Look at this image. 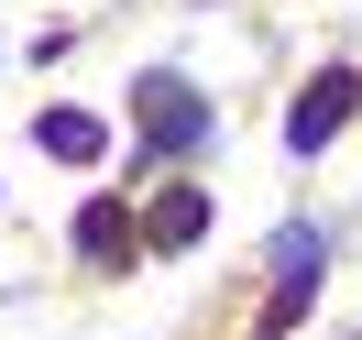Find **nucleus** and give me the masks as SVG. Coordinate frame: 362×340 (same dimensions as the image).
I'll return each mask as SVG.
<instances>
[{"mask_svg":"<svg viewBox=\"0 0 362 340\" xmlns=\"http://www.w3.org/2000/svg\"><path fill=\"white\" fill-rule=\"evenodd\" d=\"M132 121H143V154H198V143H209V99L187 88L176 66H143Z\"/></svg>","mask_w":362,"mask_h":340,"instance_id":"nucleus-1","label":"nucleus"},{"mask_svg":"<svg viewBox=\"0 0 362 340\" xmlns=\"http://www.w3.org/2000/svg\"><path fill=\"white\" fill-rule=\"evenodd\" d=\"M308 286H318V230L296 220V230H274V329H296Z\"/></svg>","mask_w":362,"mask_h":340,"instance_id":"nucleus-3","label":"nucleus"},{"mask_svg":"<svg viewBox=\"0 0 362 340\" xmlns=\"http://www.w3.org/2000/svg\"><path fill=\"white\" fill-rule=\"evenodd\" d=\"M198 230H209V198H198V187H165V198L143 209V242H154V252H187Z\"/></svg>","mask_w":362,"mask_h":340,"instance_id":"nucleus-4","label":"nucleus"},{"mask_svg":"<svg viewBox=\"0 0 362 340\" xmlns=\"http://www.w3.org/2000/svg\"><path fill=\"white\" fill-rule=\"evenodd\" d=\"M362 110V77L351 66H318L308 88H296V110H286V154H329V132Z\"/></svg>","mask_w":362,"mask_h":340,"instance_id":"nucleus-2","label":"nucleus"},{"mask_svg":"<svg viewBox=\"0 0 362 340\" xmlns=\"http://www.w3.org/2000/svg\"><path fill=\"white\" fill-rule=\"evenodd\" d=\"M33 143H45L55 165H99V143H110V132H99L88 110H45V121H33Z\"/></svg>","mask_w":362,"mask_h":340,"instance_id":"nucleus-5","label":"nucleus"},{"mask_svg":"<svg viewBox=\"0 0 362 340\" xmlns=\"http://www.w3.org/2000/svg\"><path fill=\"white\" fill-rule=\"evenodd\" d=\"M77 252H88V264H121V252H132V220H121V209L99 198L88 220H77Z\"/></svg>","mask_w":362,"mask_h":340,"instance_id":"nucleus-6","label":"nucleus"}]
</instances>
